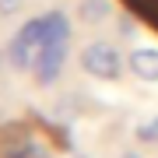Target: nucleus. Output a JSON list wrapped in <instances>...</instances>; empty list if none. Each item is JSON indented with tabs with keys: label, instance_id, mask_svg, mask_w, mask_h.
Instances as JSON below:
<instances>
[{
	"label": "nucleus",
	"instance_id": "obj_5",
	"mask_svg": "<svg viewBox=\"0 0 158 158\" xmlns=\"http://www.w3.org/2000/svg\"><path fill=\"white\" fill-rule=\"evenodd\" d=\"M130 70L141 81H158V49H134L130 53Z\"/></svg>",
	"mask_w": 158,
	"mask_h": 158
},
{
	"label": "nucleus",
	"instance_id": "obj_6",
	"mask_svg": "<svg viewBox=\"0 0 158 158\" xmlns=\"http://www.w3.org/2000/svg\"><path fill=\"white\" fill-rule=\"evenodd\" d=\"M113 14V4H109V0H81V18H85V21H106V18Z\"/></svg>",
	"mask_w": 158,
	"mask_h": 158
},
{
	"label": "nucleus",
	"instance_id": "obj_2",
	"mask_svg": "<svg viewBox=\"0 0 158 158\" xmlns=\"http://www.w3.org/2000/svg\"><path fill=\"white\" fill-rule=\"evenodd\" d=\"M81 67H85V74H91L98 81H116L119 77V53L109 42H88L85 53H81Z\"/></svg>",
	"mask_w": 158,
	"mask_h": 158
},
{
	"label": "nucleus",
	"instance_id": "obj_3",
	"mask_svg": "<svg viewBox=\"0 0 158 158\" xmlns=\"http://www.w3.org/2000/svg\"><path fill=\"white\" fill-rule=\"evenodd\" d=\"M63 60H67V39H46V46L39 49V60H35V81L39 85H53L63 70Z\"/></svg>",
	"mask_w": 158,
	"mask_h": 158
},
{
	"label": "nucleus",
	"instance_id": "obj_8",
	"mask_svg": "<svg viewBox=\"0 0 158 158\" xmlns=\"http://www.w3.org/2000/svg\"><path fill=\"white\" fill-rule=\"evenodd\" d=\"M21 4H25V0H0V14H14V11H21Z\"/></svg>",
	"mask_w": 158,
	"mask_h": 158
},
{
	"label": "nucleus",
	"instance_id": "obj_7",
	"mask_svg": "<svg viewBox=\"0 0 158 158\" xmlns=\"http://www.w3.org/2000/svg\"><path fill=\"white\" fill-rule=\"evenodd\" d=\"M137 137H141V141H158V119H144V123L137 127Z\"/></svg>",
	"mask_w": 158,
	"mask_h": 158
},
{
	"label": "nucleus",
	"instance_id": "obj_4",
	"mask_svg": "<svg viewBox=\"0 0 158 158\" xmlns=\"http://www.w3.org/2000/svg\"><path fill=\"white\" fill-rule=\"evenodd\" d=\"M32 155V137L21 123L0 130V158H28Z\"/></svg>",
	"mask_w": 158,
	"mask_h": 158
},
{
	"label": "nucleus",
	"instance_id": "obj_9",
	"mask_svg": "<svg viewBox=\"0 0 158 158\" xmlns=\"http://www.w3.org/2000/svg\"><path fill=\"white\" fill-rule=\"evenodd\" d=\"M74 158H81V155H74Z\"/></svg>",
	"mask_w": 158,
	"mask_h": 158
},
{
	"label": "nucleus",
	"instance_id": "obj_1",
	"mask_svg": "<svg viewBox=\"0 0 158 158\" xmlns=\"http://www.w3.org/2000/svg\"><path fill=\"white\" fill-rule=\"evenodd\" d=\"M46 21L42 18H35V21H28L21 32L11 39V46H7V56H11V63L18 70H28V67H35V60H39V49L46 46Z\"/></svg>",
	"mask_w": 158,
	"mask_h": 158
}]
</instances>
